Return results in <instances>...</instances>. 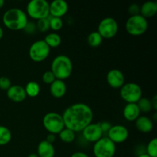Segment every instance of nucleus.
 <instances>
[{
	"label": "nucleus",
	"mask_w": 157,
	"mask_h": 157,
	"mask_svg": "<svg viewBox=\"0 0 157 157\" xmlns=\"http://www.w3.org/2000/svg\"><path fill=\"white\" fill-rule=\"evenodd\" d=\"M118 32V24L112 17L104 18L100 21L98 28V32L102 38L110 39L116 36Z\"/></svg>",
	"instance_id": "10"
},
{
	"label": "nucleus",
	"mask_w": 157,
	"mask_h": 157,
	"mask_svg": "<svg viewBox=\"0 0 157 157\" xmlns=\"http://www.w3.org/2000/svg\"><path fill=\"white\" fill-rule=\"evenodd\" d=\"M11 86L12 84H11V81L9 78L5 76L0 77V88L7 90Z\"/></svg>",
	"instance_id": "31"
},
{
	"label": "nucleus",
	"mask_w": 157,
	"mask_h": 157,
	"mask_svg": "<svg viewBox=\"0 0 157 157\" xmlns=\"http://www.w3.org/2000/svg\"><path fill=\"white\" fill-rule=\"evenodd\" d=\"M7 97L13 102L20 103L25 100L27 95L23 87L20 85H12L7 90Z\"/></svg>",
	"instance_id": "15"
},
{
	"label": "nucleus",
	"mask_w": 157,
	"mask_h": 157,
	"mask_svg": "<svg viewBox=\"0 0 157 157\" xmlns=\"http://www.w3.org/2000/svg\"><path fill=\"white\" fill-rule=\"evenodd\" d=\"M157 12V2L153 1L145 2L140 6V15H142L145 18H151L154 16Z\"/></svg>",
	"instance_id": "20"
},
{
	"label": "nucleus",
	"mask_w": 157,
	"mask_h": 157,
	"mask_svg": "<svg viewBox=\"0 0 157 157\" xmlns=\"http://www.w3.org/2000/svg\"><path fill=\"white\" fill-rule=\"evenodd\" d=\"M83 137L86 141L90 143L97 142L101 138L103 137V132L100 127L99 123L90 124L82 130Z\"/></svg>",
	"instance_id": "12"
},
{
	"label": "nucleus",
	"mask_w": 157,
	"mask_h": 157,
	"mask_svg": "<svg viewBox=\"0 0 157 157\" xmlns=\"http://www.w3.org/2000/svg\"><path fill=\"white\" fill-rule=\"evenodd\" d=\"M50 48L44 42V40L35 41L30 46L29 55L31 59L37 63L44 61L50 54Z\"/></svg>",
	"instance_id": "9"
},
{
	"label": "nucleus",
	"mask_w": 157,
	"mask_h": 157,
	"mask_svg": "<svg viewBox=\"0 0 157 157\" xmlns=\"http://www.w3.org/2000/svg\"><path fill=\"white\" fill-rule=\"evenodd\" d=\"M27 157H38L37 153H31L30 155H29Z\"/></svg>",
	"instance_id": "39"
},
{
	"label": "nucleus",
	"mask_w": 157,
	"mask_h": 157,
	"mask_svg": "<svg viewBox=\"0 0 157 157\" xmlns=\"http://www.w3.org/2000/svg\"><path fill=\"white\" fill-rule=\"evenodd\" d=\"M23 30H24L25 32L26 33H28V34L35 33V31L37 30L36 24H35V23L32 22V21H29Z\"/></svg>",
	"instance_id": "33"
},
{
	"label": "nucleus",
	"mask_w": 157,
	"mask_h": 157,
	"mask_svg": "<svg viewBox=\"0 0 157 157\" xmlns=\"http://www.w3.org/2000/svg\"><path fill=\"white\" fill-rule=\"evenodd\" d=\"M100 127H101V130H102L103 133H107L109 131V130L110 129V127H112L111 124L109 122L107 121H104V122H100Z\"/></svg>",
	"instance_id": "34"
},
{
	"label": "nucleus",
	"mask_w": 157,
	"mask_h": 157,
	"mask_svg": "<svg viewBox=\"0 0 157 157\" xmlns=\"http://www.w3.org/2000/svg\"><path fill=\"white\" fill-rule=\"evenodd\" d=\"M55 154V150L53 144L48 141H41L38 144L37 148V155L38 157H54Z\"/></svg>",
	"instance_id": "18"
},
{
	"label": "nucleus",
	"mask_w": 157,
	"mask_h": 157,
	"mask_svg": "<svg viewBox=\"0 0 157 157\" xmlns=\"http://www.w3.org/2000/svg\"><path fill=\"white\" fill-rule=\"evenodd\" d=\"M12 140V133L6 127L0 125V146L9 144Z\"/></svg>",
	"instance_id": "24"
},
{
	"label": "nucleus",
	"mask_w": 157,
	"mask_h": 157,
	"mask_svg": "<svg viewBox=\"0 0 157 157\" xmlns=\"http://www.w3.org/2000/svg\"><path fill=\"white\" fill-rule=\"evenodd\" d=\"M136 128L141 133H150L153 129V122L150 118L145 116H140L135 121Z\"/></svg>",
	"instance_id": "17"
},
{
	"label": "nucleus",
	"mask_w": 157,
	"mask_h": 157,
	"mask_svg": "<svg viewBox=\"0 0 157 157\" xmlns=\"http://www.w3.org/2000/svg\"><path fill=\"white\" fill-rule=\"evenodd\" d=\"M140 114V111L136 104H127L124 107L123 115L128 121H135Z\"/></svg>",
	"instance_id": "19"
},
{
	"label": "nucleus",
	"mask_w": 157,
	"mask_h": 157,
	"mask_svg": "<svg viewBox=\"0 0 157 157\" xmlns=\"http://www.w3.org/2000/svg\"><path fill=\"white\" fill-rule=\"evenodd\" d=\"M146 154L150 157H157V139L153 138L146 147Z\"/></svg>",
	"instance_id": "27"
},
{
	"label": "nucleus",
	"mask_w": 157,
	"mask_h": 157,
	"mask_svg": "<svg viewBox=\"0 0 157 157\" xmlns=\"http://www.w3.org/2000/svg\"><path fill=\"white\" fill-rule=\"evenodd\" d=\"M93 153L95 157H113L116 153V144L108 137H102L94 144Z\"/></svg>",
	"instance_id": "7"
},
{
	"label": "nucleus",
	"mask_w": 157,
	"mask_h": 157,
	"mask_svg": "<svg viewBox=\"0 0 157 157\" xmlns=\"http://www.w3.org/2000/svg\"><path fill=\"white\" fill-rule=\"evenodd\" d=\"M44 41L50 48H57L61 44V38L58 33L52 32V33H49L46 35Z\"/></svg>",
	"instance_id": "21"
},
{
	"label": "nucleus",
	"mask_w": 157,
	"mask_h": 157,
	"mask_svg": "<svg viewBox=\"0 0 157 157\" xmlns=\"http://www.w3.org/2000/svg\"><path fill=\"white\" fill-rule=\"evenodd\" d=\"M44 129L52 134H58L64 128L62 115L55 112H49L46 113L42 120Z\"/></svg>",
	"instance_id": "6"
},
{
	"label": "nucleus",
	"mask_w": 157,
	"mask_h": 157,
	"mask_svg": "<svg viewBox=\"0 0 157 157\" xmlns=\"http://www.w3.org/2000/svg\"><path fill=\"white\" fill-rule=\"evenodd\" d=\"M153 118H154V121H156V113H155L154 115H153Z\"/></svg>",
	"instance_id": "42"
},
{
	"label": "nucleus",
	"mask_w": 157,
	"mask_h": 157,
	"mask_svg": "<svg viewBox=\"0 0 157 157\" xmlns=\"http://www.w3.org/2000/svg\"><path fill=\"white\" fill-rule=\"evenodd\" d=\"M107 82L112 88H121L125 82V78L121 71L112 69L107 74Z\"/></svg>",
	"instance_id": "13"
},
{
	"label": "nucleus",
	"mask_w": 157,
	"mask_h": 157,
	"mask_svg": "<svg viewBox=\"0 0 157 157\" xmlns=\"http://www.w3.org/2000/svg\"><path fill=\"white\" fill-rule=\"evenodd\" d=\"M5 4V2L4 0H0V9L3 6V5Z\"/></svg>",
	"instance_id": "40"
},
{
	"label": "nucleus",
	"mask_w": 157,
	"mask_h": 157,
	"mask_svg": "<svg viewBox=\"0 0 157 157\" xmlns=\"http://www.w3.org/2000/svg\"><path fill=\"white\" fill-rule=\"evenodd\" d=\"M128 12L130 16L140 15V6L138 4H136V3H133V4H131L129 6Z\"/></svg>",
	"instance_id": "32"
},
{
	"label": "nucleus",
	"mask_w": 157,
	"mask_h": 157,
	"mask_svg": "<svg viewBox=\"0 0 157 157\" xmlns=\"http://www.w3.org/2000/svg\"><path fill=\"white\" fill-rule=\"evenodd\" d=\"M62 117L64 127L76 133L82 132L87 126L91 124L94 113L87 104L77 103L64 110Z\"/></svg>",
	"instance_id": "1"
},
{
	"label": "nucleus",
	"mask_w": 157,
	"mask_h": 157,
	"mask_svg": "<svg viewBox=\"0 0 157 157\" xmlns=\"http://www.w3.org/2000/svg\"><path fill=\"white\" fill-rule=\"evenodd\" d=\"M68 11V5L64 0H54L49 3V14L51 17L61 18Z\"/></svg>",
	"instance_id": "14"
},
{
	"label": "nucleus",
	"mask_w": 157,
	"mask_h": 157,
	"mask_svg": "<svg viewBox=\"0 0 157 157\" xmlns=\"http://www.w3.org/2000/svg\"><path fill=\"white\" fill-rule=\"evenodd\" d=\"M71 157H89V156L84 152H75Z\"/></svg>",
	"instance_id": "36"
},
{
	"label": "nucleus",
	"mask_w": 157,
	"mask_h": 157,
	"mask_svg": "<svg viewBox=\"0 0 157 157\" xmlns=\"http://www.w3.org/2000/svg\"><path fill=\"white\" fill-rule=\"evenodd\" d=\"M113 144H122L127 141L129 137V131L123 125L112 126L107 132V136Z\"/></svg>",
	"instance_id": "11"
},
{
	"label": "nucleus",
	"mask_w": 157,
	"mask_h": 157,
	"mask_svg": "<svg viewBox=\"0 0 157 157\" xmlns=\"http://www.w3.org/2000/svg\"><path fill=\"white\" fill-rule=\"evenodd\" d=\"M26 15L35 20L48 18L49 3L46 0H32L26 6Z\"/></svg>",
	"instance_id": "4"
},
{
	"label": "nucleus",
	"mask_w": 157,
	"mask_h": 157,
	"mask_svg": "<svg viewBox=\"0 0 157 157\" xmlns=\"http://www.w3.org/2000/svg\"><path fill=\"white\" fill-rule=\"evenodd\" d=\"M126 31L133 36H140L147 32L148 21L141 15L130 16L125 24Z\"/></svg>",
	"instance_id": "5"
},
{
	"label": "nucleus",
	"mask_w": 157,
	"mask_h": 157,
	"mask_svg": "<svg viewBox=\"0 0 157 157\" xmlns=\"http://www.w3.org/2000/svg\"><path fill=\"white\" fill-rule=\"evenodd\" d=\"M37 30L41 32H45L50 29V25H49V17L43 19H40L37 21L36 23Z\"/></svg>",
	"instance_id": "29"
},
{
	"label": "nucleus",
	"mask_w": 157,
	"mask_h": 157,
	"mask_svg": "<svg viewBox=\"0 0 157 157\" xmlns=\"http://www.w3.org/2000/svg\"><path fill=\"white\" fill-rule=\"evenodd\" d=\"M136 104H137L138 107H139L140 111L143 112V113H150V112L153 110L151 101L147 98H143L142 97V98L138 101Z\"/></svg>",
	"instance_id": "26"
},
{
	"label": "nucleus",
	"mask_w": 157,
	"mask_h": 157,
	"mask_svg": "<svg viewBox=\"0 0 157 157\" xmlns=\"http://www.w3.org/2000/svg\"><path fill=\"white\" fill-rule=\"evenodd\" d=\"M3 35H4V32H3V29L0 26V39L3 37Z\"/></svg>",
	"instance_id": "38"
},
{
	"label": "nucleus",
	"mask_w": 157,
	"mask_h": 157,
	"mask_svg": "<svg viewBox=\"0 0 157 157\" xmlns=\"http://www.w3.org/2000/svg\"><path fill=\"white\" fill-rule=\"evenodd\" d=\"M56 80L55 75H53L51 71H47L44 72L42 75V81L43 82L47 84H51Z\"/></svg>",
	"instance_id": "30"
},
{
	"label": "nucleus",
	"mask_w": 157,
	"mask_h": 157,
	"mask_svg": "<svg viewBox=\"0 0 157 157\" xmlns=\"http://www.w3.org/2000/svg\"><path fill=\"white\" fill-rule=\"evenodd\" d=\"M151 101V104H152V107H153V109L154 110H157V96L156 95H155L154 97H153V98H152V100H150Z\"/></svg>",
	"instance_id": "37"
},
{
	"label": "nucleus",
	"mask_w": 157,
	"mask_h": 157,
	"mask_svg": "<svg viewBox=\"0 0 157 157\" xmlns=\"http://www.w3.org/2000/svg\"><path fill=\"white\" fill-rule=\"evenodd\" d=\"M136 157H150V156H149L147 154H143V155H140V156H136Z\"/></svg>",
	"instance_id": "41"
},
{
	"label": "nucleus",
	"mask_w": 157,
	"mask_h": 157,
	"mask_svg": "<svg viewBox=\"0 0 157 157\" xmlns=\"http://www.w3.org/2000/svg\"><path fill=\"white\" fill-rule=\"evenodd\" d=\"M59 137L63 143L65 144H71L75 139V133L72 130H69L64 127L59 133Z\"/></svg>",
	"instance_id": "23"
},
{
	"label": "nucleus",
	"mask_w": 157,
	"mask_h": 157,
	"mask_svg": "<svg viewBox=\"0 0 157 157\" xmlns=\"http://www.w3.org/2000/svg\"><path fill=\"white\" fill-rule=\"evenodd\" d=\"M73 64L69 57L64 55H60L55 57L51 64V71L58 80L67 79L71 75Z\"/></svg>",
	"instance_id": "3"
},
{
	"label": "nucleus",
	"mask_w": 157,
	"mask_h": 157,
	"mask_svg": "<svg viewBox=\"0 0 157 157\" xmlns=\"http://www.w3.org/2000/svg\"><path fill=\"white\" fill-rule=\"evenodd\" d=\"M103 41L102 37L98 32H92L87 36V43L93 48H97L101 44Z\"/></svg>",
	"instance_id": "25"
},
{
	"label": "nucleus",
	"mask_w": 157,
	"mask_h": 157,
	"mask_svg": "<svg viewBox=\"0 0 157 157\" xmlns=\"http://www.w3.org/2000/svg\"><path fill=\"white\" fill-rule=\"evenodd\" d=\"M25 90L26 95L30 98H35L38 96L41 90L39 84L35 81H30L26 84L25 87H24Z\"/></svg>",
	"instance_id": "22"
},
{
	"label": "nucleus",
	"mask_w": 157,
	"mask_h": 157,
	"mask_svg": "<svg viewBox=\"0 0 157 157\" xmlns=\"http://www.w3.org/2000/svg\"><path fill=\"white\" fill-rule=\"evenodd\" d=\"M55 140H56V136H55V134H52V133H48L47 136V137H46V141H48V143H50V144H53V143L55 142Z\"/></svg>",
	"instance_id": "35"
},
{
	"label": "nucleus",
	"mask_w": 157,
	"mask_h": 157,
	"mask_svg": "<svg viewBox=\"0 0 157 157\" xmlns=\"http://www.w3.org/2000/svg\"><path fill=\"white\" fill-rule=\"evenodd\" d=\"M49 25L53 31H59L63 26V20L61 18L49 16Z\"/></svg>",
	"instance_id": "28"
},
{
	"label": "nucleus",
	"mask_w": 157,
	"mask_h": 157,
	"mask_svg": "<svg viewBox=\"0 0 157 157\" xmlns=\"http://www.w3.org/2000/svg\"><path fill=\"white\" fill-rule=\"evenodd\" d=\"M120 95L127 104H136L142 98V89L136 83H127L121 88Z\"/></svg>",
	"instance_id": "8"
},
{
	"label": "nucleus",
	"mask_w": 157,
	"mask_h": 157,
	"mask_svg": "<svg viewBox=\"0 0 157 157\" xmlns=\"http://www.w3.org/2000/svg\"><path fill=\"white\" fill-rule=\"evenodd\" d=\"M67 86L64 81L56 79L50 84V93L54 98H61L65 95Z\"/></svg>",
	"instance_id": "16"
},
{
	"label": "nucleus",
	"mask_w": 157,
	"mask_h": 157,
	"mask_svg": "<svg viewBox=\"0 0 157 157\" xmlns=\"http://www.w3.org/2000/svg\"><path fill=\"white\" fill-rule=\"evenodd\" d=\"M2 22L6 28L12 31L23 30L29 22L25 12L18 8L6 11L2 16Z\"/></svg>",
	"instance_id": "2"
}]
</instances>
